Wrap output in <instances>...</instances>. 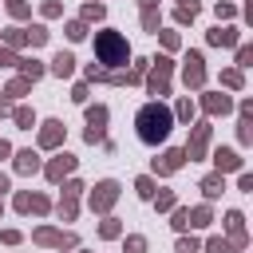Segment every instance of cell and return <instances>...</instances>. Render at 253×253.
I'll list each match as a JSON object with an SVG mask.
<instances>
[{"label": "cell", "mask_w": 253, "mask_h": 253, "mask_svg": "<svg viewBox=\"0 0 253 253\" xmlns=\"http://www.w3.org/2000/svg\"><path fill=\"white\" fill-rule=\"evenodd\" d=\"M210 40H214V44H234L237 36H234L230 28H214V32H210Z\"/></svg>", "instance_id": "cell-11"}, {"label": "cell", "mask_w": 253, "mask_h": 253, "mask_svg": "<svg viewBox=\"0 0 253 253\" xmlns=\"http://www.w3.org/2000/svg\"><path fill=\"white\" fill-rule=\"evenodd\" d=\"M68 36H72V40H83L87 32H83V24H72V28H68Z\"/></svg>", "instance_id": "cell-21"}, {"label": "cell", "mask_w": 253, "mask_h": 253, "mask_svg": "<svg viewBox=\"0 0 253 253\" xmlns=\"http://www.w3.org/2000/svg\"><path fill=\"white\" fill-rule=\"evenodd\" d=\"M8 150H12V146H8V143H0V158H4V154H8Z\"/></svg>", "instance_id": "cell-25"}, {"label": "cell", "mask_w": 253, "mask_h": 253, "mask_svg": "<svg viewBox=\"0 0 253 253\" xmlns=\"http://www.w3.org/2000/svg\"><path fill=\"white\" fill-rule=\"evenodd\" d=\"M202 190H206V198H217V194H221V178H206Z\"/></svg>", "instance_id": "cell-14"}, {"label": "cell", "mask_w": 253, "mask_h": 253, "mask_svg": "<svg viewBox=\"0 0 253 253\" xmlns=\"http://www.w3.org/2000/svg\"><path fill=\"white\" fill-rule=\"evenodd\" d=\"M95 52H99V59L111 63V68H123L126 63V40L119 32H99V36H95Z\"/></svg>", "instance_id": "cell-2"}, {"label": "cell", "mask_w": 253, "mask_h": 253, "mask_svg": "<svg viewBox=\"0 0 253 253\" xmlns=\"http://www.w3.org/2000/svg\"><path fill=\"white\" fill-rule=\"evenodd\" d=\"M87 123H91V126H103V123H107V111H103V107H91V111H87Z\"/></svg>", "instance_id": "cell-13"}, {"label": "cell", "mask_w": 253, "mask_h": 253, "mask_svg": "<svg viewBox=\"0 0 253 253\" xmlns=\"http://www.w3.org/2000/svg\"><path fill=\"white\" fill-rule=\"evenodd\" d=\"M16 170H24V174H32V170H40V158L32 154V150H20V158H16Z\"/></svg>", "instance_id": "cell-8"}, {"label": "cell", "mask_w": 253, "mask_h": 253, "mask_svg": "<svg viewBox=\"0 0 253 253\" xmlns=\"http://www.w3.org/2000/svg\"><path fill=\"white\" fill-rule=\"evenodd\" d=\"M52 72H55V75H72V72H75V59H72L68 52H59V55L52 59Z\"/></svg>", "instance_id": "cell-5"}, {"label": "cell", "mask_w": 253, "mask_h": 253, "mask_svg": "<svg viewBox=\"0 0 253 253\" xmlns=\"http://www.w3.org/2000/svg\"><path fill=\"white\" fill-rule=\"evenodd\" d=\"M182 163H186V150H166V154H163V163H154V170L170 174V170H178Z\"/></svg>", "instance_id": "cell-4"}, {"label": "cell", "mask_w": 253, "mask_h": 253, "mask_svg": "<svg viewBox=\"0 0 253 253\" xmlns=\"http://www.w3.org/2000/svg\"><path fill=\"white\" fill-rule=\"evenodd\" d=\"M4 190H8V178H4V174H0V194H4Z\"/></svg>", "instance_id": "cell-24"}, {"label": "cell", "mask_w": 253, "mask_h": 253, "mask_svg": "<svg viewBox=\"0 0 253 253\" xmlns=\"http://www.w3.org/2000/svg\"><path fill=\"white\" fill-rule=\"evenodd\" d=\"M115 198H119V182H99V186H95V198H91V206H95V210H107Z\"/></svg>", "instance_id": "cell-3"}, {"label": "cell", "mask_w": 253, "mask_h": 253, "mask_svg": "<svg viewBox=\"0 0 253 253\" xmlns=\"http://www.w3.org/2000/svg\"><path fill=\"white\" fill-rule=\"evenodd\" d=\"M139 194H143V198H154V182H150V178H139Z\"/></svg>", "instance_id": "cell-16"}, {"label": "cell", "mask_w": 253, "mask_h": 253, "mask_svg": "<svg viewBox=\"0 0 253 253\" xmlns=\"http://www.w3.org/2000/svg\"><path fill=\"white\" fill-rule=\"evenodd\" d=\"M186 83H194V87L202 83V55H190L186 59Z\"/></svg>", "instance_id": "cell-7"}, {"label": "cell", "mask_w": 253, "mask_h": 253, "mask_svg": "<svg viewBox=\"0 0 253 253\" xmlns=\"http://www.w3.org/2000/svg\"><path fill=\"white\" fill-rule=\"evenodd\" d=\"M59 143V123H48L44 126V146H55Z\"/></svg>", "instance_id": "cell-12"}, {"label": "cell", "mask_w": 253, "mask_h": 253, "mask_svg": "<svg viewBox=\"0 0 253 253\" xmlns=\"http://www.w3.org/2000/svg\"><path fill=\"white\" fill-rule=\"evenodd\" d=\"M72 166H75V158H72V154H59V163H52V170H48V174H52V178H63Z\"/></svg>", "instance_id": "cell-10"}, {"label": "cell", "mask_w": 253, "mask_h": 253, "mask_svg": "<svg viewBox=\"0 0 253 253\" xmlns=\"http://www.w3.org/2000/svg\"><path fill=\"white\" fill-rule=\"evenodd\" d=\"M178 115H182V119H190V115H194V107H190V99H182V103H178Z\"/></svg>", "instance_id": "cell-23"}, {"label": "cell", "mask_w": 253, "mask_h": 253, "mask_svg": "<svg viewBox=\"0 0 253 253\" xmlns=\"http://www.w3.org/2000/svg\"><path fill=\"white\" fill-rule=\"evenodd\" d=\"M166 72H170L166 59H158V72L150 75V91H166Z\"/></svg>", "instance_id": "cell-9"}, {"label": "cell", "mask_w": 253, "mask_h": 253, "mask_svg": "<svg viewBox=\"0 0 253 253\" xmlns=\"http://www.w3.org/2000/svg\"><path fill=\"white\" fill-rule=\"evenodd\" d=\"M28 40H32V44H44V40H48V32H44V28H32V32H28Z\"/></svg>", "instance_id": "cell-19"}, {"label": "cell", "mask_w": 253, "mask_h": 253, "mask_svg": "<svg viewBox=\"0 0 253 253\" xmlns=\"http://www.w3.org/2000/svg\"><path fill=\"white\" fill-rule=\"evenodd\" d=\"M40 72H44V68H40L36 59H32V63H24V75H28V79H40Z\"/></svg>", "instance_id": "cell-17"}, {"label": "cell", "mask_w": 253, "mask_h": 253, "mask_svg": "<svg viewBox=\"0 0 253 253\" xmlns=\"http://www.w3.org/2000/svg\"><path fill=\"white\" fill-rule=\"evenodd\" d=\"M83 16H87V20H99V16H103V4H87Z\"/></svg>", "instance_id": "cell-18"}, {"label": "cell", "mask_w": 253, "mask_h": 253, "mask_svg": "<svg viewBox=\"0 0 253 253\" xmlns=\"http://www.w3.org/2000/svg\"><path fill=\"white\" fill-rule=\"evenodd\" d=\"M126 249H131V253H143V249H146V241H143V237H131V241H126Z\"/></svg>", "instance_id": "cell-20"}, {"label": "cell", "mask_w": 253, "mask_h": 253, "mask_svg": "<svg viewBox=\"0 0 253 253\" xmlns=\"http://www.w3.org/2000/svg\"><path fill=\"white\" fill-rule=\"evenodd\" d=\"M170 126H174V115H170L163 103H146V107L139 111V139L150 143V146L163 143V139L170 135Z\"/></svg>", "instance_id": "cell-1"}, {"label": "cell", "mask_w": 253, "mask_h": 253, "mask_svg": "<svg viewBox=\"0 0 253 253\" xmlns=\"http://www.w3.org/2000/svg\"><path fill=\"white\" fill-rule=\"evenodd\" d=\"M214 163H217V170H237V166H241V158H237L234 150H217V154H214Z\"/></svg>", "instance_id": "cell-6"}, {"label": "cell", "mask_w": 253, "mask_h": 253, "mask_svg": "<svg viewBox=\"0 0 253 253\" xmlns=\"http://www.w3.org/2000/svg\"><path fill=\"white\" fill-rule=\"evenodd\" d=\"M226 249H230V245L221 241V237H214V241H210V253H226Z\"/></svg>", "instance_id": "cell-22"}, {"label": "cell", "mask_w": 253, "mask_h": 253, "mask_svg": "<svg viewBox=\"0 0 253 253\" xmlns=\"http://www.w3.org/2000/svg\"><path fill=\"white\" fill-rule=\"evenodd\" d=\"M206 107H210V111H230V99H226V95H221V99H217V95H210Z\"/></svg>", "instance_id": "cell-15"}]
</instances>
